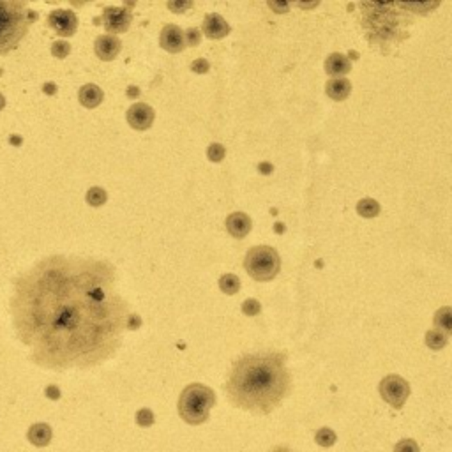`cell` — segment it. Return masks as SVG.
<instances>
[{"instance_id":"cell-11","label":"cell","mask_w":452,"mask_h":452,"mask_svg":"<svg viewBox=\"0 0 452 452\" xmlns=\"http://www.w3.org/2000/svg\"><path fill=\"white\" fill-rule=\"evenodd\" d=\"M94 50H96V55H98L99 59L108 62V60L117 59V55L122 50V41L119 40L117 35H99L96 43H94Z\"/></svg>"},{"instance_id":"cell-14","label":"cell","mask_w":452,"mask_h":452,"mask_svg":"<svg viewBox=\"0 0 452 452\" xmlns=\"http://www.w3.org/2000/svg\"><path fill=\"white\" fill-rule=\"evenodd\" d=\"M351 71L350 60L343 53H331L325 60V73L334 78H343L345 74Z\"/></svg>"},{"instance_id":"cell-2","label":"cell","mask_w":452,"mask_h":452,"mask_svg":"<svg viewBox=\"0 0 452 452\" xmlns=\"http://www.w3.org/2000/svg\"><path fill=\"white\" fill-rule=\"evenodd\" d=\"M292 387L285 354H246L232 366L226 396L244 412L267 415L283 403Z\"/></svg>"},{"instance_id":"cell-25","label":"cell","mask_w":452,"mask_h":452,"mask_svg":"<svg viewBox=\"0 0 452 452\" xmlns=\"http://www.w3.org/2000/svg\"><path fill=\"white\" fill-rule=\"evenodd\" d=\"M394 452H421V447L413 438H403L394 445Z\"/></svg>"},{"instance_id":"cell-34","label":"cell","mask_w":452,"mask_h":452,"mask_svg":"<svg viewBox=\"0 0 452 452\" xmlns=\"http://www.w3.org/2000/svg\"><path fill=\"white\" fill-rule=\"evenodd\" d=\"M269 6L274 9V11H279V12H285L286 9H288V4H277V2L276 4H274V2H269Z\"/></svg>"},{"instance_id":"cell-12","label":"cell","mask_w":452,"mask_h":452,"mask_svg":"<svg viewBox=\"0 0 452 452\" xmlns=\"http://www.w3.org/2000/svg\"><path fill=\"white\" fill-rule=\"evenodd\" d=\"M202 32L209 40H223V37L230 34V25L226 24L223 16L211 12V15H207L205 18H203Z\"/></svg>"},{"instance_id":"cell-24","label":"cell","mask_w":452,"mask_h":452,"mask_svg":"<svg viewBox=\"0 0 452 452\" xmlns=\"http://www.w3.org/2000/svg\"><path fill=\"white\" fill-rule=\"evenodd\" d=\"M156 417H154V413L150 408H140L137 412V424L140 428H150L154 424Z\"/></svg>"},{"instance_id":"cell-17","label":"cell","mask_w":452,"mask_h":452,"mask_svg":"<svg viewBox=\"0 0 452 452\" xmlns=\"http://www.w3.org/2000/svg\"><path fill=\"white\" fill-rule=\"evenodd\" d=\"M327 96L334 101H345L351 92V83L347 78H331L327 82Z\"/></svg>"},{"instance_id":"cell-19","label":"cell","mask_w":452,"mask_h":452,"mask_svg":"<svg viewBox=\"0 0 452 452\" xmlns=\"http://www.w3.org/2000/svg\"><path fill=\"white\" fill-rule=\"evenodd\" d=\"M447 343L449 338L444 332L438 331V329H431V331L426 332V345H428V348H431V350H442V348L447 347Z\"/></svg>"},{"instance_id":"cell-28","label":"cell","mask_w":452,"mask_h":452,"mask_svg":"<svg viewBox=\"0 0 452 452\" xmlns=\"http://www.w3.org/2000/svg\"><path fill=\"white\" fill-rule=\"evenodd\" d=\"M242 311L247 316H254L261 311V306L257 299H247L246 302L242 304Z\"/></svg>"},{"instance_id":"cell-33","label":"cell","mask_w":452,"mask_h":452,"mask_svg":"<svg viewBox=\"0 0 452 452\" xmlns=\"http://www.w3.org/2000/svg\"><path fill=\"white\" fill-rule=\"evenodd\" d=\"M46 396L50 399H60V390H59V387H55V385L46 387Z\"/></svg>"},{"instance_id":"cell-35","label":"cell","mask_w":452,"mask_h":452,"mask_svg":"<svg viewBox=\"0 0 452 452\" xmlns=\"http://www.w3.org/2000/svg\"><path fill=\"white\" fill-rule=\"evenodd\" d=\"M43 89H44V92H46V94H53L55 90H57V85L50 82V83H46V85L43 87Z\"/></svg>"},{"instance_id":"cell-22","label":"cell","mask_w":452,"mask_h":452,"mask_svg":"<svg viewBox=\"0 0 452 452\" xmlns=\"http://www.w3.org/2000/svg\"><path fill=\"white\" fill-rule=\"evenodd\" d=\"M315 442L320 447L329 449L338 442V435H336V431H332L331 428H320L315 435Z\"/></svg>"},{"instance_id":"cell-1","label":"cell","mask_w":452,"mask_h":452,"mask_svg":"<svg viewBox=\"0 0 452 452\" xmlns=\"http://www.w3.org/2000/svg\"><path fill=\"white\" fill-rule=\"evenodd\" d=\"M11 306L28 359L53 371L112 359L129 316L112 267L78 257H50L32 267L16 281Z\"/></svg>"},{"instance_id":"cell-8","label":"cell","mask_w":452,"mask_h":452,"mask_svg":"<svg viewBox=\"0 0 452 452\" xmlns=\"http://www.w3.org/2000/svg\"><path fill=\"white\" fill-rule=\"evenodd\" d=\"M48 25L53 28L55 32L62 37H71V35L76 34V28H78V18L73 11H67V9H55L48 15Z\"/></svg>"},{"instance_id":"cell-10","label":"cell","mask_w":452,"mask_h":452,"mask_svg":"<svg viewBox=\"0 0 452 452\" xmlns=\"http://www.w3.org/2000/svg\"><path fill=\"white\" fill-rule=\"evenodd\" d=\"M159 43L161 48H164L170 53H179L186 48V37L177 25H164L159 35Z\"/></svg>"},{"instance_id":"cell-37","label":"cell","mask_w":452,"mask_h":452,"mask_svg":"<svg viewBox=\"0 0 452 452\" xmlns=\"http://www.w3.org/2000/svg\"><path fill=\"white\" fill-rule=\"evenodd\" d=\"M4 106H6V98L0 94V110H4Z\"/></svg>"},{"instance_id":"cell-16","label":"cell","mask_w":452,"mask_h":452,"mask_svg":"<svg viewBox=\"0 0 452 452\" xmlns=\"http://www.w3.org/2000/svg\"><path fill=\"white\" fill-rule=\"evenodd\" d=\"M78 99L80 103H82V106H85V108H98L103 103V99H105V92H103L98 85L87 83V85H83L82 89H80Z\"/></svg>"},{"instance_id":"cell-26","label":"cell","mask_w":452,"mask_h":452,"mask_svg":"<svg viewBox=\"0 0 452 452\" xmlns=\"http://www.w3.org/2000/svg\"><path fill=\"white\" fill-rule=\"evenodd\" d=\"M69 51H71V44L66 43V41H55V43L51 44V55L57 57V59H66L67 55H69Z\"/></svg>"},{"instance_id":"cell-18","label":"cell","mask_w":452,"mask_h":452,"mask_svg":"<svg viewBox=\"0 0 452 452\" xmlns=\"http://www.w3.org/2000/svg\"><path fill=\"white\" fill-rule=\"evenodd\" d=\"M435 329L444 332L445 336H452V308L444 306L435 315Z\"/></svg>"},{"instance_id":"cell-20","label":"cell","mask_w":452,"mask_h":452,"mask_svg":"<svg viewBox=\"0 0 452 452\" xmlns=\"http://www.w3.org/2000/svg\"><path fill=\"white\" fill-rule=\"evenodd\" d=\"M219 288H221L223 293L226 295H235V293L241 290V279L235 274H225L219 279Z\"/></svg>"},{"instance_id":"cell-6","label":"cell","mask_w":452,"mask_h":452,"mask_svg":"<svg viewBox=\"0 0 452 452\" xmlns=\"http://www.w3.org/2000/svg\"><path fill=\"white\" fill-rule=\"evenodd\" d=\"M379 392L385 403L392 408L401 410L410 396V383L399 374H387L379 385Z\"/></svg>"},{"instance_id":"cell-7","label":"cell","mask_w":452,"mask_h":452,"mask_svg":"<svg viewBox=\"0 0 452 452\" xmlns=\"http://www.w3.org/2000/svg\"><path fill=\"white\" fill-rule=\"evenodd\" d=\"M131 21H133V12L129 11L125 6L124 8L108 6L103 11V25L110 32V35L128 32L129 27H131Z\"/></svg>"},{"instance_id":"cell-32","label":"cell","mask_w":452,"mask_h":452,"mask_svg":"<svg viewBox=\"0 0 452 452\" xmlns=\"http://www.w3.org/2000/svg\"><path fill=\"white\" fill-rule=\"evenodd\" d=\"M193 8V2H168V9H172V11H184V9Z\"/></svg>"},{"instance_id":"cell-5","label":"cell","mask_w":452,"mask_h":452,"mask_svg":"<svg viewBox=\"0 0 452 452\" xmlns=\"http://www.w3.org/2000/svg\"><path fill=\"white\" fill-rule=\"evenodd\" d=\"M244 269L253 279L270 281L279 272L281 258L274 247L257 246L247 251L246 258H244Z\"/></svg>"},{"instance_id":"cell-13","label":"cell","mask_w":452,"mask_h":452,"mask_svg":"<svg viewBox=\"0 0 452 452\" xmlns=\"http://www.w3.org/2000/svg\"><path fill=\"white\" fill-rule=\"evenodd\" d=\"M226 230L232 237L244 238L251 232V218L244 212H234L226 218Z\"/></svg>"},{"instance_id":"cell-9","label":"cell","mask_w":452,"mask_h":452,"mask_svg":"<svg viewBox=\"0 0 452 452\" xmlns=\"http://www.w3.org/2000/svg\"><path fill=\"white\" fill-rule=\"evenodd\" d=\"M154 117H156L154 108L153 106L145 105V103H134V105L128 110V113H125L128 124L133 129H137V131H147V129L153 125Z\"/></svg>"},{"instance_id":"cell-21","label":"cell","mask_w":452,"mask_h":452,"mask_svg":"<svg viewBox=\"0 0 452 452\" xmlns=\"http://www.w3.org/2000/svg\"><path fill=\"white\" fill-rule=\"evenodd\" d=\"M357 212L363 218H376L380 214V203L374 202L373 198H364L357 203Z\"/></svg>"},{"instance_id":"cell-27","label":"cell","mask_w":452,"mask_h":452,"mask_svg":"<svg viewBox=\"0 0 452 452\" xmlns=\"http://www.w3.org/2000/svg\"><path fill=\"white\" fill-rule=\"evenodd\" d=\"M225 147L219 144H212L211 147H209V150H207V157L212 161V163H219V161L225 159Z\"/></svg>"},{"instance_id":"cell-4","label":"cell","mask_w":452,"mask_h":452,"mask_svg":"<svg viewBox=\"0 0 452 452\" xmlns=\"http://www.w3.org/2000/svg\"><path fill=\"white\" fill-rule=\"evenodd\" d=\"M214 405L216 394L211 387L203 385V383H191L180 392L177 410L186 424L200 426L209 421Z\"/></svg>"},{"instance_id":"cell-31","label":"cell","mask_w":452,"mask_h":452,"mask_svg":"<svg viewBox=\"0 0 452 452\" xmlns=\"http://www.w3.org/2000/svg\"><path fill=\"white\" fill-rule=\"evenodd\" d=\"M191 71H195V73H207L209 71V62H207L205 59H198L195 60V62L191 64Z\"/></svg>"},{"instance_id":"cell-3","label":"cell","mask_w":452,"mask_h":452,"mask_svg":"<svg viewBox=\"0 0 452 452\" xmlns=\"http://www.w3.org/2000/svg\"><path fill=\"white\" fill-rule=\"evenodd\" d=\"M35 18V12L27 9L24 2L0 0V53L18 46Z\"/></svg>"},{"instance_id":"cell-29","label":"cell","mask_w":452,"mask_h":452,"mask_svg":"<svg viewBox=\"0 0 452 452\" xmlns=\"http://www.w3.org/2000/svg\"><path fill=\"white\" fill-rule=\"evenodd\" d=\"M184 37H186V44H189V46H198L200 40H202V34H200L198 28H189V31L184 34Z\"/></svg>"},{"instance_id":"cell-30","label":"cell","mask_w":452,"mask_h":452,"mask_svg":"<svg viewBox=\"0 0 452 452\" xmlns=\"http://www.w3.org/2000/svg\"><path fill=\"white\" fill-rule=\"evenodd\" d=\"M141 325V318L137 315V313H129L128 316V322H125V329L128 331H137V329H140Z\"/></svg>"},{"instance_id":"cell-36","label":"cell","mask_w":452,"mask_h":452,"mask_svg":"<svg viewBox=\"0 0 452 452\" xmlns=\"http://www.w3.org/2000/svg\"><path fill=\"white\" fill-rule=\"evenodd\" d=\"M270 452H292V451H290V449H286V447H276V449H272Z\"/></svg>"},{"instance_id":"cell-15","label":"cell","mask_w":452,"mask_h":452,"mask_svg":"<svg viewBox=\"0 0 452 452\" xmlns=\"http://www.w3.org/2000/svg\"><path fill=\"white\" fill-rule=\"evenodd\" d=\"M51 437H53V431H51V426L46 424V422H35L27 431L28 442L34 447H46V445H50Z\"/></svg>"},{"instance_id":"cell-23","label":"cell","mask_w":452,"mask_h":452,"mask_svg":"<svg viewBox=\"0 0 452 452\" xmlns=\"http://www.w3.org/2000/svg\"><path fill=\"white\" fill-rule=\"evenodd\" d=\"M85 200L90 207H101V205H105L106 200H108V195H106V191L103 189V187L94 186V187H90L89 191H87Z\"/></svg>"},{"instance_id":"cell-38","label":"cell","mask_w":452,"mask_h":452,"mask_svg":"<svg viewBox=\"0 0 452 452\" xmlns=\"http://www.w3.org/2000/svg\"><path fill=\"white\" fill-rule=\"evenodd\" d=\"M137 94H138V89H134V87L128 90V96H137Z\"/></svg>"}]
</instances>
